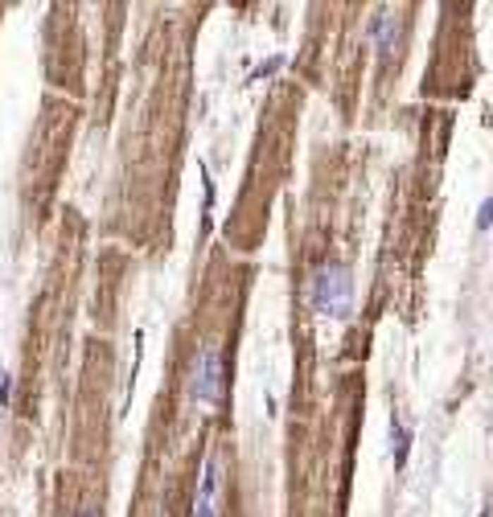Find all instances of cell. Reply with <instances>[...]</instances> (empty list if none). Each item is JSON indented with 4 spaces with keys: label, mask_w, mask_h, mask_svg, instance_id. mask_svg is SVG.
Segmentation results:
<instances>
[{
    "label": "cell",
    "mask_w": 493,
    "mask_h": 517,
    "mask_svg": "<svg viewBox=\"0 0 493 517\" xmlns=\"http://www.w3.org/2000/svg\"><path fill=\"white\" fill-rule=\"evenodd\" d=\"M391 440H395V468H403V464H407V444H411V435L403 431L399 419H391Z\"/></svg>",
    "instance_id": "5b68a950"
},
{
    "label": "cell",
    "mask_w": 493,
    "mask_h": 517,
    "mask_svg": "<svg viewBox=\"0 0 493 517\" xmlns=\"http://www.w3.org/2000/svg\"><path fill=\"white\" fill-rule=\"evenodd\" d=\"M395 37H399V17L387 8V13H378V21H375V54L391 58L395 54Z\"/></svg>",
    "instance_id": "277c9868"
},
{
    "label": "cell",
    "mask_w": 493,
    "mask_h": 517,
    "mask_svg": "<svg viewBox=\"0 0 493 517\" xmlns=\"http://www.w3.org/2000/svg\"><path fill=\"white\" fill-rule=\"evenodd\" d=\"M0 402H8V374H0Z\"/></svg>",
    "instance_id": "ba28073f"
},
{
    "label": "cell",
    "mask_w": 493,
    "mask_h": 517,
    "mask_svg": "<svg viewBox=\"0 0 493 517\" xmlns=\"http://www.w3.org/2000/svg\"><path fill=\"white\" fill-rule=\"evenodd\" d=\"M74 517H99V509H78Z\"/></svg>",
    "instance_id": "9c48e42d"
},
{
    "label": "cell",
    "mask_w": 493,
    "mask_h": 517,
    "mask_svg": "<svg viewBox=\"0 0 493 517\" xmlns=\"http://www.w3.org/2000/svg\"><path fill=\"white\" fill-rule=\"evenodd\" d=\"M218 489H222V460L210 456V460H206V472H202V493H197V513L193 517H214Z\"/></svg>",
    "instance_id": "3957f363"
},
{
    "label": "cell",
    "mask_w": 493,
    "mask_h": 517,
    "mask_svg": "<svg viewBox=\"0 0 493 517\" xmlns=\"http://www.w3.org/2000/svg\"><path fill=\"white\" fill-rule=\"evenodd\" d=\"M226 394V353L222 349H202L197 357V370H193V399L218 406Z\"/></svg>",
    "instance_id": "7a4b0ae2"
},
{
    "label": "cell",
    "mask_w": 493,
    "mask_h": 517,
    "mask_svg": "<svg viewBox=\"0 0 493 517\" xmlns=\"http://www.w3.org/2000/svg\"><path fill=\"white\" fill-rule=\"evenodd\" d=\"M489 226H493V197H485V201H481V213H477V230L485 235Z\"/></svg>",
    "instance_id": "8992f818"
},
{
    "label": "cell",
    "mask_w": 493,
    "mask_h": 517,
    "mask_svg": "<svg viewBox=\"0 0 493 517\" xmlns=\"http://www.w3.org/2000/svg\"><path fill=\"white\" fill-rule=\"evenodd\" d=\"M350 304H353L350 271L337 267V263H325V267L312 275V308L325 312V316H346Z\"/></svg>",
    "instance_id": "6da1fadb"
},
{
    "label": "cell",
    "mask_w": 493,
    "mask_h": 517,
    "mask_svg": "<svg viewBox=\"0 0 493 517\" xmlns=\"http://www.w3.org/2000/svg\"><path fill=\"white\" fill-rule=\"evenodd\" d=\"M280 66H284V58H280V54H276V58H267V62H263V66H259V70H255V74H251V78H263V74H272V70H280Z\"/></svg>",
    "instance_id": "52a82bcc"
}]
</instances>
